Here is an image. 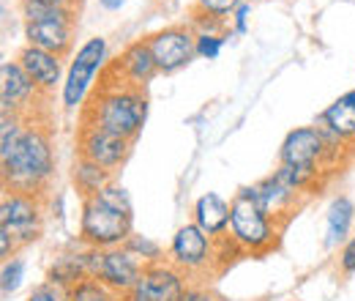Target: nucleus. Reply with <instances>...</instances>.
<instances>
[{
    "label": "nucleus",
    "instance_id": "f257e3e1",
    "mask_svg": "<svg viewBox=\"0 0 355 301\" xmlns=\"http://www.w3.org/2000/svg\"><path fill=\"white\" fill-rule=\"evenodd\" d=\"M3 184L8 192H25V195H42L55 172V154L52 140L46 129L28 124L22 140L11 151L8 159L0 162Z\"/></svg>",
    "mask_w": 355,
    "mask_h": 301
},
{
    "label": "nucleus",
    "instance_id": "f03ea898",
    "mask_svg": "<svg viewBox=\"0 0 355 301\" xmlns=\"http://www.w3.org/2000/svg\"><path fill=\"white\" fill-rule=\"evenodd\" d=\"M148 118V99L139 88L123 83H107L90 101L85 121H93L121 137L134 140Z\"/></svg>",
    "mask_w": 355,
    "mask_h": 301
},
{
    "label": "nucleus",
    "instance_id": "7ed1b4c3",
    "mask_svg": "<svg viewBox=\"0 0 355 301\" xmlns=\"http://www.w3.org/2000/svg\"><path fill=\"white\" fill-rule=\"evenodd\" d=\"M276 219L257 206L252 186L241 189L230 200V238L249 255H266L276 247Z\"/></svg>",
    "mask_w": 355,
    "mask_h": 301
},
{
    "label": "nucleus",
    "instance_id": "20e7f679",
    "mask_svg": "<svg viewBox=\"0 0 355 301\" xmlns=\"http://www.w3.org/2000/svg\"><path fill=\"white\" fill-rule=\"evenodd\" d=\"M25 39L31 47H39L55 55H66L74 36V8L52 6L44 0H22Z\"/></svg>",
    "mask_w": 355,
    "mask_h": 301
},
{
    "label": "nucleus",
    "instance_id": "39448f33",
    "mask_svg": "<svg viewBox=\"0 0 355 301\" xmlns=\"http://www.w3.org/2000/svg\"><path fill=\"white\" fill-rule=\"evenodd\" d=\"M132 214H123L98 197H85L80 214V241L93 250L123 247L132 238Z\"/></svg>",
    "mask_w": 355,
    "mask_h": 301
},
{
    "label": "nucleus",
    "instance_id": "423d86ee",
    "mask_svg": "<svg viewBox=\"0 0 355 301\" xmlns=\"http://www.w3.org/2000/svg\"><path fill=\"white\" fill-rule=\"evenodd\" d=\"M104 60H107V39H101V36H93L77 49L74 60L69 63L63 90H60V99H63L66 110H77L88 99L90 86L96 80V72L104 66Z\"/></svg>",
    "mask_w": 355,
    "mask_h": 301
},
{
    "label": "nucleus",
    "instance_id": "0eeeda50",
    "mask_svg": "<svg viewBox=\"0 0 355 301\" xmlns=\"http://www.w3.org/2000/svg\"><path fill=\"white\" fill-rule=\"evenodd\" d=\"M42 200L39 195H25V192H6L0 203V230L8 233L17 247L33 244L42 233Z\"/></svg>",
    "mask_w": 355,
    "mask_h": 301
},
{
    "label": "nucleus",
    "instance_id": "6e6552de",
    "mask_svg": "<svg viewBox=\"0 0 355 301\" xmlns=\"http://www.w3.org/2000/svg\"><path fill=\"white\" fill-rule=\"evenodd\" d=\"M129 148H132L129 137H121V134L104 129V127H98L93 121H83L80 134H77V154L90 159V162H96V165H101L104 170L110 172L126 162Z\"/></svg>",
    "mask_w": 355,
    "mask_h": 301
},
{
    "label": "nucleus",
    "instance_id": "1a4fd4ad",
    "mask_svg": "<svg viewBox=\"0 0 355 301\" xmlns=\"http://www.w3.org/2000/svg\"><path fill=\"white\" fill-rule=\"evenodd\" d=\"M216 238H211L202 227L194 222L178 227V233L170 241V263L180 271H202L205 266L214 263Z\"/></svg>",
    "mask_w": 355,
    "mask_h": 301
},
{
    "label": "nucleus",
    "instance_id": "9d476101",
    "mask_svg": "<svg viewBox=\"0 0 355 301\" xmlns=\"http://www.w3.org/2000/svg\"><path fill=\"white\" fill-rule=\"evenodd\" d=\"M194 42L197 36L189 31V28H164L153 36H148V47L153 52V60H156V69L162 74H173L178 69H183L194 55Z\"/></svg>",
    "mask_w": 355,
    "mask_h": 301
},
{
    "label": "nucleus",
    "instance_id": "9b49d317",
    "mask_svg": "<svg viewBox=\"0 0 355 301\" xmlns=\"http://www.w3.org/2000/svg\"><path fill=\"white\" fill-rule=\"evenodd\" d=\"M142 271H145V263L129 247H115V250H104L96 279L104 282L112 293H129L142 279Z\"/></svg>",
    "mask_w": 355,
    "mask_h": 301
},
{
    "label": "nucleus",
    "instance_id": "f8f14e48",
    "mask_svg": "<svg viewBox=\"0 0 355 301\" xmlns=\"http://www.w3.org/2000/svg\"><path fill=\"white\" fill-rule=\"evenodd\" d=\"M282 165L290 168H301V170H322V159H325V140L317 127H301L293 129L279 151Z\"/></svg>",
    "mask_w": 355,
    "mask_h": 301
},
{
    "label": "nucleus",
    "instance_id": "ddd939ff",
    "mask_svg": "<svg viewBox=\"0 0 355 301\" xmlns=\"http://www.w3.org/2000/svg\"><path fill=\"white\" fill-rule=\"evenodd\" d=\"M137 288L148 296L150 301H180L186 296V279L183 271L175 268L173 263H150L142 271V279L137 282Z\"/></svg>",
    "mask_w": 355,
    "mask_h": 301
},
{
    "label": "nucleus",
    "instance_id": "4468645a",
    "mask_svg": "<svg viewBox=\"0 0 355 301\" xmlns=\"http://www.w3.org/2000/svg\"><path fill=\"white\" fill-rule=\"evenodd\" d=\"M39 93L31 74L19 66V60H3L0 66V110L3 113H22L31 99Z\"/></svg>",
    "mask_w": 355,
    "mask_h": 301
},
{
    "label": "nucleus",
    "instance_id": "2eb2a0df",
    "mask_svg": "<svg viewBox=\"0 0 355 301\" xmlns=\"http://www.w3.org/2000/svg\"><path fill=\"white\" fill-rule=\"evenodd\" d=\"M110 72L118 74V83L142 90V86L150 83L153 74L159 72V69H156V60H153V52H150V47H148V39H139V42L129 44Z\"/></svg>",
    "mask_w": 355,
    "mask_h": 301
},
{
    "label": "nucleus",
    "instance_id": "dca6fc26",
    "mask_svg": "<svg viewBox=\"0 0 355 301\" xmlns=\"http://www.w3.org/2000/svg\"><path fill=\"white\" fill-rule=\"evenodd\" d=\"M19 66L31 74V80L36 83L39 90H52V88L60 83V74H63V63H60V55L55 52H46L39 47H22L19 55H17Z\"/></svg>",
    "mask_w": 355,
    "mask_h": 301
},
{
    "label": "nucleus",
    "instance_id": "f3484780",
    "mask_svg": "<svg viewBox=\"0 0 355 301\" xmlns=\"http://www.w3.org/2000/svg\"><path fill=\"white\" fill-rule=\"evenodd\" d=\"M194 225L202 227L211 238H222L230 233V203L216 192L197 197L194 203Z\"/></svg>",
    "mask_w": 355,
    "mask_h": 301
},
{
    "label": "nucleus",
    "instance_id": "a211bd4d",
    "mask_svg": "<svg viewBox=\"0 0 355 301\" xmlns=\"http://www.w3.org/2000/svg\"><path fill=\"white\" fill-rule=\"evenodd\" d=\"M252 192H254V200H257V206L266 211L270 219H279V216H287L293 211V206L298 203V195L293 192V189H287L279 178H266V181H260L257 186H252Z\"/></svg>",
    "mask_w": 355,
    "mask_h": 301
},
{
    "label": "nucleus",
    "instance_id": "6ab92c4d",
    "mask_svg": "<svg viewBox=\"0 0 355 301\" xmlns=\"http://www.w3.org/2000/svg\"><path fill=\"white\" fill-rule=\"evenodd\" d=\"M355 219V206L350 197H336L331 206H328V216H325V244L328 247H339L350 227H353Z\"/></svg>",
    "mask_w": 355,
    "mask_h": 301
},
{
    "label": "nucleus",
    "instance_id": "aec40b11",
    "mask_svg": "<svg viewBox=\"0 0 355 301\" xmlns=\"http://www.w3.org/2000/svg\"><path fill=\"white\" fill-rule=\"evenodd\" d=\"M85 277H88V250L83 255H77V252L58 255L55 263H52V268H49V282L63 288V291L74 288Z\"/></svg>",
    "mask_w": 355,
    "mask_h": 301
},
{
    "label": "nucleus",
    "instance_id": "412c9836",
    "mask_svg": "<svg viewBox=\"0 0 355 301\" xmlns=\"http://www.w3.org/2000/svg\"><path fill=\"white\" fill-rule=\"evenodd\" d=\"M317 124H322V127H328V129L334 131V134H339L345 143H355V107L342 96V99H336L334 104H328L325 110H322V115L317 118Z\"/></svg>",
    "mask_w": 355,
    "mask_h": 301
},
{
    "label": "nucleus",
    "instance_id": "4be33fe9",
    "mask_svg": "<svg viewBox=\"0 0 355 301\" xmlns=\"http://www.w3.org/2000/svg\"><path fill=\"white\" fill-rule=\"evenodd\" d=\"M71 178H74L77 192H80L83 200H85V197H96V195L110 184V170H104L101 165H96V162H90V159L77 154Z\"/></svg>",
    "mask_w": 355,
    "mask_h": 301
},
{
    "label": "nucleus",
    "instance_id": "5701e85b",
    "mask_svg": "<svg viewBox=\"0 0 355 301\" xmlns=\"http://www.w3.org/2000/svg\"><path fill=\"white\" fill-rule=\"evenodd\" d=\"M22 124V113H3V121H0V162L11 156V151L17 148V143L22 140L25 134Z\"/></svg>",
    "mask_w": 355,
    "mask_h": 301
},
{
    "label": "nucleus",
    "instance_id": "b1692460",
    "mask_svg": "<svg viewBox=\"0 0 355 301\" xmlns=\"http://www.w3.org/2000/svg\"><path fill=\"white\" fill-rule=\"evenodd\" d=\"M69 293V301H115L118 293H112L104 282H98L96 277H85L80 279L74 288L66 291Z\"/></svg>",
    "mask_w": 355,
    "mask_h": 301
},
{
    "label": "nucleus",
    "instance_id": "393cba45",
    "mask_svg": "<svg viewBox=\"0 0 355 301\" xmlns=\"http://www.w3.org/2000/svg\"><path fill=\"white\" fill-rule=\"evenodd\" d=\"M22 277H25V263L19 258H11L3 263V274H0V285H3V296L14 293L19 285H22Z\"/></svg>",
    "mask_w": 355,
    "mask_h": 301
},
{
    "label": "nucleus",
    "instance_id": "a878e982",
    "mask_svg": "<svg viewBox=\"0 0 355 301\" xmlns=\"http://www.w3.org/2000/svg\"><path fill=\"white\" fill-rule=\"evenodd\" d=\"M123 247H129L137 258L142 260L145 266H150V263H159L162 260V250H159V244H153V241H148L145 236H134L123 244Z\"/></svg>",
    "mask_w": 355,
    "mask_h": 301
},
{
    "label": "nucleus",
    "instance_id": "bb28decb",
    "mask_svg": "<svg viewBox=\"0 0 355 301\" xmlns=\"http://www.w3.org/2000/svg\"><path fill=\"white\" fill-rule=\"evenodd\" d=\"M243 0H194V11L200 14H211V17H219V19H227L230 14L238 11Z\"/></svg>",
    "mask_w": 355,
    "mask_h": 301
},
{
    "label": "nucleus",
    "instance_id": "cd10ccee",
    "mask_svg": "<svg viewBox=\"0 0 355 301\" xmlns=\"http://www.w3.org/2000/svg\"><path fill=\"white\" fill-rule=\"evenodd\" d=\"M98 200H104L107 206H112V209H118V211H123V214H132V200H129V192L123 189V186H115V184H107L98 195H96Z\"/></svg>",
    "mask_w": 355,
    "mask_h": 301
},
{
    "label": "nucleus",
    "instance_id": "c85d7f7f",
    "mask_svg": "<svg viewBox=\"0 0 355 301\" xmlns=\"http://www.w3.org/2000/svg\"><path fill=\"white\" fill-rule=\"evenodd\" d=\"M194 36H197L194 49H197V55H200V58H208V60L219 58V52H222L227 33H224V36H214V33H194Z\"/></svg>",
    "mask_w": 355,
    "mask_h": 301
},
{
    "label": "nucleus",
    "instance_id": "c756f323",
    "mask_svg": "<svg viewBox=\"0 0 355 301\" xmlns=\"http://www.w3.org/2000/svg\"><path fill=\"white\" fill-rule=\"evenodd\" d=\"M224 19L219 17H211V14H200V11H194V28H197V33H214V36H224Z\"/></svg>",
    "mask_w": 355,
    "mask_h": 301
},
{
    "label": "nucleus",
    "instance_id": "7c9ffc66",
    "mask_svg": "<svg viewBox=\"0 0 355 301\" xmlns=\"http://www.w3.org/2000/svg\"><path fill=\"white\" fill-rule=\"evenodd\" d=\"M28 301H69V293L63 291V288H58V285H52V282H46L42 288H36Z\"/></svg>",
    "mask_w": 355,
    "mask_h": 301
},
{
    "label": "nucleus",
    "instance_id": "2f4dec72",
    "mask_svg": "<svg viewBox=\"0 0 355 301\" xmlns=\"http://www.w3.org/2000/svg\"><path fill=\"white\" fill-rule=\"evenodd\" d=\"M339 266L345 274H355V236L350 241H345V247L339 252Z\"/></svg>",
    "mask_w": 355,
    "mask_h": 301
},
{
    "label": "nucleus",
    "instance_id": "473e14b6",
    "mask_svg": "<svg viewBox=\"0 0 355 301\" xmlns=\"http://www.w3.org/2000/svg\"><path fill=\"white\" fill-rule=\"evenodd\" d=\"M232 17H235V19H232V25H235V33H246V28H249V3L243 0Z\"/></svg>",
    "mask_w": 355,
    "mask_h": 301
},
{
    "label": "nucleus",
    "instance_id": "72a5a7b5",
    "mask_svg": "<svg viewBox=\"0 0 355 301\" xmlns=\"http://www.w3.org/2000/svg\"><path fill=\"white\" fill-rule=\"evenodd\" d=\"M180 301H216V299H214L208 291H200V288H189V291H186V296H183Z\"/></svg>",
    "mask_w": 355,
    "mask_h": 301
},
{
    "label": "nucleus",
    "instance_id": "f704fd0d",
    "mask_svg": "<svg viewBox=\"0 0 355 301\" xmlns=\"http://www.w3.org/2000/svg\"><path fill=\"white\" fill-rule=\"evenodd\" d=\"M98 3H101V8H107V11H121L126 0H98Z\"/></svg>",
    "mask_w": 355,
    "mask_h": 301
},
{
    "label": "nucleus",
    "instance_id": "c9c22d12",
    "mask_svg": "<svg viewBox=\"0 0 355 301\" xmlns=\"http://www.w3.org/2000/svg\"><path fill=\"white\" fill-rule=\"evenodd\" d=\"M44 3H52V6H69V8H71V0H44Z\"/></svg>",
    "mask_w": 355,
    "mask_h": 301
},
{
    "label": "nucleus",
    "instance_id": "e433bc0d",
    "mask_svg": "<svg viewBox=\"0 0 355 301\" xmlns=\"http://www.w3.org/2000/svg\"><path fill=\"white\" fill-rule=\"evenodd\" d=\"M345 99H347V101H350V104L355 107V90H350V93H345Z\"/></svg>",
    "mask_w": 355,
    "mask_h": 301
},
{
    "label": "nucleus",
    "instance_id": "4c0bfd02",
    "mask_svg": "<svg viewBox=\"0 0 355 301\" xmlns=\"http://www.w3.org/2000/svg\"><path fill=\"white\" fill-rule=\"evenodd\" d=\"M246 3H254V0H246Z\"/></svg>",
    "mask_w": 355,
    "mask_h": 301
}]
</instances>
